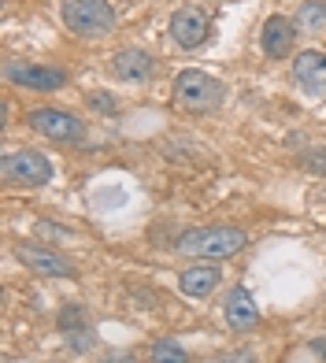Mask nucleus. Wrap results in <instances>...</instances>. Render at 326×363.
Instances as JSON below:
<instances>
[{
	"label": "nucleus",
	"mask_w": 326,
	"mask_h": 363,
	"mask_svg": "<svg viewBox=\"0 0 326 363\" xmlns=\"http://www.w3.org/2000/svg\"><path fill=\"white\" fill-rule=\"evenodd\" d=\"M244 245H249V234L237 226H197V230H186L174 249L193 259H226L241 252Z\"/></svg>",
	"instance_id": "obj_1"
},
{
	"label": "nucleus",
	"mask_w": 326,
	"mask_h": 363,
	"mask_svg": "<svg viewBox=\"0 0 326 363\" xmlns=\"http://www.w3.org/2000/svg\"><path fill=\"white\" fill-rule=\"evenodd\" d=\"M63 23L78 38H104L116 30V8L108 0H67L63 4Z\"/></svg>",
	"instance_id": "obj_2"
},
{
	"label": "nucleus",
	"mask_w": 326,
	"mask_h": 363,
	"mask_svg": "<svg viewBox=\"0 0 326 363\" xmlns=\"http://www.w3.org/2000/svg\"><path fill=\"white\" fill-rule=\"evenodd\" d=\"M0 178L19 189H38L52 182V163H48V156L34 152V148H19V152H8L0 160Z\"/></svg>",
	"instance_id": "obj_3"
},
{
	"label": "nucleus",
	"mask_w": 326,
	"mask_h": 363,
	"mask_svg": "<svg viewBox=\"0 0 326 363\" xmlns=\"http://www.w3.org/2000/svg\"><path fill=\"white\" fill-rule=\"evenodd\" d=\"M174 93H178V101H182L189 111H215L223 104V82L219 78H211L204 71H182L174 82Z\"/></svg>",
	"instance_id": "obj_4"
},
{
	"label": "nucleus",
	"mask_w": 326,
	"mask_h": 363,
	"mask_svg": "<svg viewBox=\"0 0 326 363\" xmlns=\"http://www.w3.org/2000/svg\"><path fill=\"white\" fill-rule=\"evenodd\" d=\"M26 123L38 130L41 138L56 141V145H74L86 138V123L78 119V115L63 111V108H34L26 115Z\"/></svg>",
	"instance_id": "obj_5"
},
{
	"label": "nucleus",
	"mask_w": 326,
	"mask_h": 363,
	"mask_svg": "<svg viewBox=\"0 0 326 363\" xmlns=\"http://www.w3.org/2000/svg\"><path fill=\"white\" fill-rule=\"evenodd\" d=\"M211 34V19L204 15V8L197 4H186V8H178L174 11V19H171V38L178 48H201Z\"/></svg>",
	"instance_id": "obj_6"
},
{
	"label": "nucleus",
	"mask_w": 326,
	"mask_h": 363,
	"mask_svg": "<svg viewBox=\"0 0 326 363\" xmlns=\"http://www.w3.org/2000/svg\"><path fill=\"white\" fill-rule=\"evenodd\" d=\"M4 74H8L11 86L38 89V93H52L67 82V74H63L60 67H45V63H8Z\"/></svg>",
	"instance_id": "obj_7"
},
{
	"label": "nucleus",
	"mask_w": 326,
	"mask_h": 363,
	"mask_svg": "<svg viewBox=\"0 0 326 363\" xmlns=\"http://www.w3.org/2000/svg\"><path fill=\"white\" fill-rule=\"evenodd\" d=\"M293 82L297 89H304L308 96H322L326 93V52L319 48H308L293 60Z\"/></svg>",
	"instance_id": "obj_8"
},
{
	"label": "nucleus",
	"mask_w": 326,
	"mask_h": 363,
	"mask_svg": "<svg viewBox=\"0 0 326 363\" xmlns=\"http://www.w3.org/2000/svg\"><path fill=\"white\" fill-rule=\"evenodd\" d=\"M15 259H19L26 271L45 274V278H71L74 274L71 259H63V256L48 252V249H34V245H19V249H15Z\"/></svg>",
	"instance_id": "obj_9"
},
{
	"label": "nucleus",
	"mask_w": 326,
	"mask_h": 363,
	"mask_svg": "<svg viewBox=\"0 0 326 363\" xmlns=\"http://www.w3.org/2000/svg\"><path fill=\"white\" fill-rule=\"evenodd\" d=\"M219 278H223V271L215 267V263L201 259V263H193V267H186L182 274H178V289H182L186 296H193V301H204V296H211L219 289Z\"/></svg>",
	"instance_id": "obj_10"
},
{
	"label": "nucleus",
	"mask_w": 326,
	"mask_h": 363,
	"mask_svg": "<svg viewBox=\"0 0 326 363\" xmlns=\"http://www.w3.org/2000/svg\"><path fill=\"white\" fill-rule=\"evenodd\" d=\"M300 30L293 19H286V15H271V19L264 23V34H259V45H264V52L271 60H286L293 52V38H297Z\"/></svg>",
	"instance_id": "obj_11"
},
{
	"label": "nucleus",
	"mask_w": 326,
	"mask_h": 363,
	"mask_svg": "<svg viewBox=\"0 0 326 363\" xmlns=\"http://www.w3.org/2000/svg\"><path fill=\"white\" fill-rule=\"evenodd\" d=\"M226 323H230V330H237V334H249V330L259 326V308H256L252 293L244 286H234L226 293Z\"/></svg>",
	"instance_id": "obj_12"
},
{
	"label": "nucleus",
	"mask_w": 326,
	"mask_h": 363,
	"mask_svg": "<svg viewBox=\"0 0 326 363\" xmlns=\"http://www.w3.org/2000/svg\"><path fill=\"white\" fill-rule=\"evenodd\" d=\"M111 74L119 82H145L152 74V56L141 52V48H123V52L111 56Z\"/></svg>",
	"instance_id": "obj_13"
},
{
	"label": "nucleus",
	"mask_w": 326,
	"mask_h": 363,
	"mask_svg": "<svg viewBox=\"0 0 326 363\" xmlns=\"http://www.w3.org/2000/svg\"><path fill=\"white\" fill-rule=\"evenodd\" d=\"M293 23H297L300 34H319L326 26V0H304L293 15Z\"/></svg>",
	"instance_id": "obj_14"
},
{
	"label": "nucleus",
	"mask_w": 326,
	"mask_h": 363,
	"mask_svg": "<svg viewBox=\"0 0 326 363\" xmlns=\"http://www.w3.org/2000/svg\"><path fill=\"white\" fill-rule=\"evenodd\" d=\"M149 363H189V352L182 349V345H174L171 337H163V341L152 345Z\"/></svg>",
	"instance_id": "obj_15"
},
{
	"label": "nucleus",
	"mask_w": 326,
	"mask_h": 363,
	"mask_svg": "<svg viewBox=\"0 0 326 363\" xmlns=\"http://www.w3.org/2000/svg\"><path fill=\"white\" fill-rule=\"evenodd\" d=\"M38 234H52V238H74L71 230H63V226H52V223H38Z\"/></svg>",
	"instance_id": "obj_16"
},
{
	"label": "nucleus",
	"mask_w": 326,
	"mask_h": 363,
	"mask_svg": "<svg viewBox=\"0 0 326 363\" xmlns=\"http://www.w3.org/2000/svg\"><path fill=\"white\" fill-rule=\"evenodd\" d=\"M215 363H256V359H252L249 352H223Z\"/></svg>",
	"instance_id": "obj_17"
},
{
	"label": "nucleus",
	"mask_w": 326,
	"mask_h": 363,
	"mask_svg": "<svg viewBox=\"0 0 326 363\" xmlns=\"http://www.w3.org/2000/svg\"><path fill=\"white\" fill-rule=\"evenodd\" d=\"M89 101H93L96 108H101V111H119V101H108V96H101V93H93Z\"/></svg>",
	"instance_id": "obj_18"
},
{
	"label": "nucleus",
	"mask_w": 326,
	"mask_h": 363,
	"mask_svg": "<svg viewBox=\"0 0 326 363\" xmlns=\"http://www.w3.org/2000/svg\"><path fill=\"white\" fill-rule=\"evenodd\" d=\"M312 352L322 356V363H326V337H315V341H312Z\"/></svg>",
	"instance_id": "obj_19"
},
{
	"label": "nucleus",
	"mask_w": 326,
	"mask_h": 363,
	"mask_svg": "<svg viewBox=\"0 0 326 363\" xmlns=\"http://www.w3.org/2000/svg\"><path fill=\"white\" fill-rule=\"evenodd\" d=\"M308 167H312V171H326V152L322 156H312V160H308Z\"/></svg>",
	"instance_id": "obj_20"
}]
</instances>
